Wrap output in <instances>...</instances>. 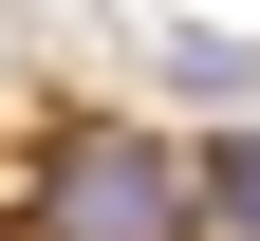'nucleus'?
Here are the masks:
<instances>
[{"instance_id":"f03ea898","label":"nucleus","mask_w":260,"mask_h":241,"mask_svg":"<svg viewBox=\"0 0 260 241\" xmlns=\"http://www.w3.org/2000/svg\"><path fill=\"white\" fill-rule=\"evenodd\" d=\"M186 204H223V223H260V130H242V149H205V186H186Z\"/></svg>"},{"instance_id":"f257e3e1","label":"nucleus","mask_w":260,"mask_h":241,"mask_svg":"<svg viewBox=\"0 0 260 241\" xmlns=\"http://www.w3.org/2000/svg\"><path fill=\"white\" fill-rule=\"evenodd\" d=\"M205 204H186V167L149 149V130H75L38 186V241H186Z\"/></svg>"}]
</instances>
